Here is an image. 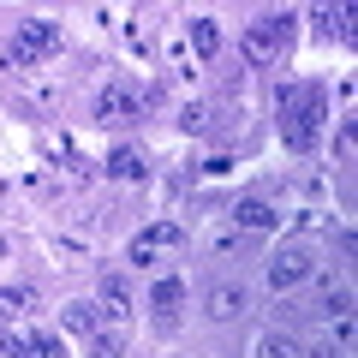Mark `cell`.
Here are the masks:
<instances>
[{
    "instance_id": "obj_7",
    "label": "cell",
    "mask_w": 358,
    "mask_h": 358,
    "mask_svg": "<svg viewBox=\"0 0 358 358\" xmlns=\"http://www.w3.org/2000/svg\"><path fill=\"white\" fill-rule=\"evenodd\" d=\"M179 239H185V233H179L173 221H155V227H143L138 239H131V257H138V263H150L155 251H167V245H179Z\"/></svg>"
},
{
    "instance_id": "obj_13",
    "label": "cell",
    "mask_w": 358,
    "mask_h": 358,
    "mask_svg": "<svg viewBox=\"0 0 358 358\" xmlns=\"http://www.w3.org/2000/svg\"><path fill=\"white\" fill-rule=\"evenodd\" d=\"M257 358H305V346H299L293 334H281V329H275V334H263V346H257Z\"/></svg>"
},
{
    "instance_id": "obj_4",
    "label": "cell",
    "mask_w": 358,
    "mask_h": 358,
    "mask_svg": "<svg viewBox=\"0 0 358 358\" xmlns=\"http://www.w3.org/2000/svg\"><path fill=\"white\" fill-rule=\"evenodd\" d=\"M310 275H317V263H310L305 245H287L275 263H268V287H281V293H293V287H305Z\"/></svg>"
},
{
    "instance_id": "obj_14",
    "label": "cell",
    "mask_w": 358,
    "mask_h": 358,
    "mask_svg": "<svg viewBox=\"0 0 358 358\" xmlns=\"http://www.w3.org/2000/svg\"><path fill=\"white\" fill-rule=\"evenodd\" d=\"M30 299H36V293H30V287H0V322L24 317V310H30Z\"/></svg>"
},
{
    "instance_id": "obj_2",
    "label": "cell",
    "mask_w": 358,
    "mask_h": 358,
    "mask_svg": "<svg viewBox=\"0 0 358 358\" xmlns=\"http://www.w3.org/2000/svg\"><path fill=\"white\" fill-rule=\"evenodd\" d=\"M54 48H60V30H54L48 18H24V24L13 30V42L0 48V66H42Z\"/></svg>"
},
{
    "instance_id": "obj_1",
    "label": "cell",
    "mask_w": 358,
    "mask_h": 358,
    "mask_svg": "<svg viewBox=\"0 0 358 358\" xmlns=\"http://www.w3.org/2000/svg\"><path fill=\"white\" fill-rule=\"evenodd\" d=\"M275 108H281V143L293 155H305V150H317V131H322V120H329V90H317V84H281L275 90Z\"/></svg>"
},
{
    "instance_id": "obj_8",
    "label": "cell",
    "mask_w": 358,
    "mask_h": 358,
    "mask_svg": "<svg viewBox=\"0 0 358 358\" xmlns=\"http://www.w3.org/2000/svg\"><path fill=\"white\" fill-rule=\"evenodd\" d=\"M66 329H72V334H96V329H102V305L72 299V305H66Z\"/></svg>"
},
{
    "instance_id": "obj_5",
    "label": "cell",
    "mask_w": 358,
    "mask_h": 358,
    "mask_svg": "<svg viewBox=\"0 0 358 358\" xmlns=\"http://www.w3.org/2000/svg\"><path fill=\"white\" fill-rule=\"evenodd\" d=\"M96 120H108V126H126V120H143V102L131 96V90H102V96H96Z\"/></svg>"
},
{
    "instance_id": "obj_17",
    "label": "cell",
    "mask_w": 358,
    "mask_h": 358,
    "mask_svg": "<svg viewBox=\"0 0 358 358\" xmlns=\"http://www.w3.org/2000/svg\"><path fill=\"white\" fill-rule=\"evenodd\" d=\"M155 310H162V317H173V305H185V287H179V281H155Z\"/></svg>"
},
{
    "instance_id": "obj_16",
    "label": "cell",
    "mask_w": 358,
    "mask_h": 358,
    "mask_svg": "<svg viewBox=\"0 0 358 358\" xmlns=\"http://www.w3.org/2000/svg\"><path fill=\"white\" fill-rule=\"evenodd\" d=\"M120 352H126V334H120V329L90 334V358H120Z\"/></svg>"
},
{
    "instance_id": "obj_18",
    "label": "cell",
    "mask_w": 358,
    "mask_h": 358,
    "mask_svg": "<svg viewBox=\"0 0 358 358\" xmlns=\"http://www.w3.org/2000/svg\"><path fill=\"white\" fill-rule=\"evenodd\" d=\"M0 358H36V352H30V334H13V329H0Z\"/></svg>"
},
{
    "instance_id": "obj_10",
    "label": "cell",
    "mask_w": 358,
    "mask_h": 358,
    "mask_svg": "<svg viewBox=\"0 0 358 358\" xmlns=\"http://www.w3.org/2000/svg\"><path fill=\"white\" fill-rule=\"evenodd\" d=\"M233 215H239V227H275V209H268L263 197H239Z\"/></svg>"
},
{
    "instance_id": "obj_9",
    "label": "cell",
    "mask_w": 358,
    "mask_h": 358,
    "mask_svg": "<svg viewBox=\"0 0 358 358\" xmlns=\"http://www.w3.org/2000/svg\"><path fill=\"white\" fill-rule=\"evenodd\" d=\"M317 30L322 36H352V6H317Z\"/></svg>"
},
{
    "instance_id": "obj_21",
    "label": "cell",
    "mask_w": 358,
    "mask_h": 358,
    "mask_svg": "<svg viewBox=\"0 0 358 358\" xmlns=\"http://www.w3.org/2000/svg\"><path fill=\"white\" fill-rule=\"evenodd\" d=\"M352 155H358V131L341 126V162H352Z\"/></svg>"
},
{
    "instance_id": "obj_11",
    "label": "cell",
    "mask_w": 358,
    "mask_h": 358,
    "mask_svg": "<svg viewBox=\"0 0 358 358\" xmlns=\"http://www.w3.org/2000/svg\"><path fill=\"white\" fill-rule=\"evenodd\" d=\"M108 173H114V179H143V155L131 150V143H120V150L108 155Z\"/></svg>"
},
{
    "instance_id": "obj_20",
    "label": "cell",
    "mask_w": 358,
    "mask_h": 358,
    "mask_svg": "<svg viewBox=\"0 0 358 358\" xmlns=\"http://www.w3.org/2000/svg\"><path fill=\"white\" fill-rule=\"evenodd\" d=\"M30 352H36V358H66L60 352V334H30Z\"/></svg>"
},
{
    "instance_id": "obj_12",
    "label": "cell",
    "mask_w": 358,
    "mask_h": 358,
    "mask_svg": "<svg viewBox=\"0 0 358 358\" xmlns=\"http://www.w3.org/2000/svg\"><path fill=\"white\" fill-rule=\"evenodd\" d=\"M126 305H131L126 281H102V322H120V317H126Z\"/></svg>"
},
{
    "instance_id": "obj_3",
    "label": "cell",
    "mask_w": 358,
    "mask_h": 358,
    "mask_svg": "<svg viewBox=\"0 0 358 358\" xmlns=\"http://www.w3.org/2000/svg\"><path fill=\"white\" fill-rule=\"evenodd\" d=\"M287 36H293V18L287 13H268V18H257V24H245V60L251 66H275L281 60V48H287Z\"/></svg>"
},
{
    "instance_id": "obj_6",
    "label": "cell",
    "mask_w": 358,
    "mask_h": 358,
    "mask_svg": "<svg viewBox=\"0 0 358 358\" xmlns=\"http://www.w3.org/2000/svg\"><path fill=\"white\" fill-rule=\"evenodd\" d=\"M209 317H221V322H233V317H245V305H251V293H245V281H221V287H209Z\"/></svg>"
},
{
    "instance_id": "obj_22",
    "label": "cell",
    "mask_w": 358,
    "mask_h": 358,
    "mask_svg": "<svg viewBox=\"0 0 358 358\" xmlns=\"http://www.w3.org/2000/svg\"><path fill=\"white\" fill-rule=\"evenodd\" d=\"M310 358H346V352H334V346H317V352H310Z\"/></svg>"
},
{
    "instance_id": "obj_19",
    "label": "cell",
    "mask_w": 358,
    "mask_h": 358,
    "mask_svg": "<svg viewBox=\"0 0 358 358\" xmlns=\"http://www.w3.org/2000/svg\"><path fill=\"white\" fill-rule=\"evenodd\" d=\"M179 126L192 131V138H197V131H209V108H203V102H192L185 114H179Z\"/></svg>"
},
{
    "instance_id": "obj_15",
    "label": "cell",
    "mask_w": 358,
    "mask_h": 358,
    "mask_svg": "<svg viewBox=\"0 0 358 358\" xmlns=\"http://www.w3.org/2000/svg\"><path fill=\"white\" fill-rule=\"evenodd\" d=\"M192 48L203 54V60L221 48V30H215V18H192Z\"/></svg>"
}]
</instances>
